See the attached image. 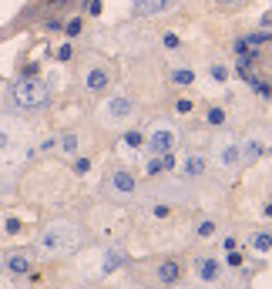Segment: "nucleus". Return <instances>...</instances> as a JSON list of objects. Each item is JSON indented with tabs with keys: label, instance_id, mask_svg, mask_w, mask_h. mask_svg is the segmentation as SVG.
<instances>
[{
	"label": "nucleus",
	"instance_id": "obj_1",
	"mask_svg": "<svg viewBox=\"0 0 272 289\" xmlns=\"http://www.w3.org/2000/svg\"><path fill=\"white\" fill-rule=\"evenodd\" d=\"M81 242H84L81 225H74V222H51L47 229L37 235V249L44 252V256H64V252L81 249Z\"/></svg>",
	"mask_w": 272,
	"mask_h": 289
},
{
	"label": "nucleus",
	"instance_id": "obj_2",
	"mask_svg": "<svg viewBox=\"0 0 272 289\" xmlns=\"http://www.w3.org/2000/svg\"><path fill=\"white\" fill-rule=\"evenodd\" d=\"M10 105L20 108V111H37V108L47 105V84L37 81L34 74H24L20 81H14L10 88Z\"/></svg>",
	"mask_w": 272,
	"mask_h": 289
},
{
	"label": "nucleus",
	"instance_id": "obj_3",
	"mask_svg": "<svg viewBox=\"0 0 272 289\" xmlns=\"http://www.w3.org/2000/svg\"><path fill=\"white\" fill-rule=\"evenodd\" d=\"M195 276H199V282H205V286H215L218 279H222V266H218V259L212 256H195Z\"/></svg>",
	"mask_w": 272,
	"mask_h": 289
},
{
	"label": "nucleus",
	"instance_id": "obj_4",
	"mask_svg": "<svg viewBox=\"0 0 272 289\" xmlns=\"http://www.w3.org/2000/svg\"><path fill=\"white\" fill-rule=\"evenodd\" d=\"M131 111H135V101H131L128 94H114V98H108V105H104V118L114 121V125L131 118Z\"/></svg>",
	"mask_w": 272,
	"mask_h": 289
},
{
	"label": "nucleus",
	"instance_id": "obj_5",
	"mask_svg": "<svg viewBox=\"0 0 272 289\" xmlns=\"http://www.w3.org/2000/svg\"><path fill=\"white\" fill-rule=\"evenodd\" d=\"M108 192H111L114 199H131V195L138 192V178L131 175V172H114L111 182H108Z\"/></svg>",
	"mask_w": 272,
	"mask_h": 289
},
{
	"label": "nucleus",
	"instance_id": "obj_6",
	"mask_svg": "<svg viewBox=\"0 0 272 289\" xmlns=\"http://www.w3.org/2000/svg\"><path fill=\"white\" fill-rule=\"evenodd\" d=\"M108 84H111V74H108V67L91 64V67H88V74H84V88H88L91 94H101Z\"/></svg>",
	"mask_w": 272,
	"mask_h": 289
},
{
	"label": "nucleus",
	"instance_id": "obj_7",
	"mask_svg": "<svg viewBox=\"0 0 272 289\" xmlns=\"http://www.w3.org/2000/svg\"><path fill=\"white\" fill-rule=\"evenodd\" d=\"M239 161H242V144L235 141V138L218 144V165H222V168H235Z\"/></svg>",
	"mask_w": 272,
	"mask_h": 289
},
{
	"label": "nucleus",
	"instance_id": "obj_8",
	"mask_svg": "<svg viewBox=\"0 0 272 289\" xmlns=\"http://www.w3.org/2000/svg\"><path fill=\"white\" fill-rule=\"evenodd\" d=\"M171 148H175V135H171L168 128L152 131V138H148V152L152 155H168Z\"/></svg>",
	"mask_w": 272,
	"mask_h": 289
},
{
	"label": "nucleus",
	"instance_id": "obj_9",
	"mask_svg": "<svg viewBox=\"0 0 272 289\" xmlns=\"http://www.w3.org/2000/svg\"><path fill=\"white\" fill-rule=\"evenodd\" d=\"M178 0H135V14L141 17H155V14H165V10H171Z\"/></svg>",
	"mask_w": 272,
	"mask_h": 289
},
{
	"label": "nucleus",
	"instance_id": "obj_10",
	"mask_svg": "<svg viewBox=\"0 0 272 289\" xmlns=\"http://www.w3.org/2000/svg\"><path fill=\"white\" fill-rule=\"evenodd\" d=\"M178 279H182V266H178V259H165V262L158 266V282L161 286H175Z\"/></svg>",
	"mask_w": 272,
	"mask_h": 289
},
{
	"label": "nucleus",
	"instance_id": "obj_11",
	"mask_svg": "<svg viewBox=\"0 0 272 289\" xmlns=\"http://www.w3.org/2000/svg\"><path fill=\"white\" fill-rule=\"evenodd\" d=\"M4 266H7L14 276H27L31 273V256H27V252H10V256L4 259Z\"/></svg>",
	"mask_w": 272,
	"mask_h": 289
},
{
	"label": "nucleus",
	"instance_id": "obj_12",
	"mask_svg": "<svg viewBox=\"0 0 272 289\" xmlns=\"http://www.w3.org/2000/svg\"><path fill=\"white\" fill-rule=\"evenodd\" d=\"M265 155V144L259 138H245L242 141V161H259Z\"/></svg>",
	"mask_w": 272,
	"mask_h": 289
},
{
	"label": "nucleus",
	"instance_id": "obj_13",
	"mask_svg": "<svg viewBox=\"0 0 272 289\" xmlns=\"http://www.w3.org/2000/svg\"><path fill=\"white\" fill-rule=\"evenodd\" d=\"M182 172H185V178H199L202 172H205V158H202V155H188L185 165H182Z\"/></svg>",
	"mask_w": 272,
	"mask_h": 289
},
{
	"label": "nucleus",
	"instance_id": "obj_14",
	"mask_svg": "<svg viewBox=\"0 0 272 289\" xmlns=\"http://www.w3.org/2000/svg\"><path fill=\"white\" fill-rule=\"evenodd\" d=\"M128 262V256H125V252H108V256H104V266H101V276H108V273H114V269H121V266Z\"/></svg>",
	"mask_w": 272,
	"mask_h": 289
},
{
	"label": "nucleus",
	"instance_id": "obj_15",
	"mask_svg": "<svg viewBox=\"0 0 272 289\" xmlns=\"http://www.w3.org/2000/svg\"><path fill=\"white\" fill-rule=\"evenodd\" d=\"M205 121L212 125V128H222V125H225V108H208V111H205Z\"/></svg>",
	"mask_w": 272,
	"mask_h": 289
},
{
	"label": "nucleus",
	"instance_id": "obj_16",
	"mask_svg": "<svg viewBox=\"0 0 272 289\" xmlns=\"http://www.w3.org/2000/svg\"><path fill=\"white\" fill-rule=\"evenodd\" d=\"M252 249L269 252V249H272V232H259V235H252Z\"/></svg>",
	"mask_w": 272,
	"mask_h": 289
},
{
	"label": "nucleus",
	"instance_id": "obj_17",
	"mask_svg": "<svg viewBox=\"0 0 272 289\" xmlns=\"http://www.w3.org/2000/svg\"><path fill=\"white\" fill-rule=\"evenodd\" d=\"M195 235H199V239H212V235H215V222H212V219L199 222L195 225Z\"/></svg>",
	"mask_w": 272,
	"mask_h": 289
},
{
	"label": "nucleus",
	"instance_id": "obj_18",
	"mask_svg": "<svg viewBox=\"0 0 272 289\" xmlns=\"http://www.w3.org/2000/svg\"><path fill=\"white\" fill-rule=\"evenodd\" d=\"M171 81H175V84H192L195 74L188 71V67H175V71H171Z\"/></svg>",
	"mask_w": 272,
	"mask_h": 289
},
{
	"label": "nucleus",
	"instance_id": "obj_19",
	"mask_svg": "<svg viewBox=\"0 0 272 289\" xmlns=\"http://www.w3.org/2000/svg\"><path fill=\"white\" fill-rule=\"evenodd\" d=\"M57 144H61V152H64V155H74V152H78V135H61V141H57Z\"/></svg>",
	"mask_w": 272,
	"mask_h": 289
},
{
	"label": "nucleus",
	"instance_id": "obj_20",
	"mask_svg": "<svg viewBox=\"0 0 272 289\" xmlns=\"http://www.w3.org/2000/svg\"><path fill=\"white\" fill-rule=\"evenodd\" d=\"M144 172H148V175H161V172H165L161 155H152V158H148V165H144Z\"/></svg>",
	"mask_w": 272,
	"mask_h": 289
},
{
	"label": "nucleus",
	"instance_id": "obj_21",
	"mask_svg": "<svg viewBox=\"0 0 272 289\" xmlns=\"http://www.w3.org/2000/svg\"><path fill=\"white\" fill-rule=\"evenodd\" d=\"M208 74H212V81H218V84L229 81V67H225V64H212V67H208Z\"/></svg>",
	"mask_w": 272,
	"mask_h": 289
},
{
	"label": "nucleus",
	"instance_id": "obj_22",
	"mask_svg": "<svg viewBox=\"0 0 272 289\" xmlns=\"http://www.w3.org/2000/svg\"><path fill=\"white\" fill-rule=\"evenodd\" d=\"M249 84H252V91H256L259 98H272V88H269V84H262V81H256V78L249 81Z\"/></svg>",
	"mask_w": 272,
	"mask_h": 289
},
{
	"label": "nucleus",
	"instance_id": "obj_23",
	"mask_svg": "<svg viewBox=\"0 0 272 289\" xmlns=\"http://www.w3.org/2000/svg\"><path fill=\"white\" fill-rule=\"evenodd\" d=\"M10 148H14V138L7 128H0V152H10Z\"/></svg>",
	"mask_w": 272,
	"mask_h": 289
},
{
	"label": "nucleus",
	"instance_id": "obj_24",
	"mask_svg": "<svg viewBox=\"0 0 272 289\" xmlns=\"http://www.w3.org/2000/svg\"><path fill=\"white\" fill-rule=\"evenodd\" d=\"M269 40V34H252V37H245V44L249 47H259V44H265Z\"/></svg>",
	"mask_w": 272,
	"mask_h": 289
},
{
	"label": "nucleus",
	"instance_id": "obj_25",
	"mask_svg": "<svg viewBox=\"0 0 272 289\" xmlns=\"http://www.w3.org/2000/svg\"><path fill=\"white\" fill-rule=\"evenodd\" d=\"M125 141H128V144H131V148H138V144H141V141H144V138H141V135H138V131H128V135H125Z\"/></svg>",
	"mask_w": 272,
	"mask_h": 289
},
{
	"label": "nucleus",
	"instance_id": "obj_26",
	"mask_svg": "<svg viewBox=\"0 0 272 289\" xmlns=\"http://www.w3.org/2000/svg\"><path fill=\"white\" fill-rule=\"evenodd\" d=\"M88 168H91V161H88V158H78V161H74V172H78V175H84Z\"/></svg>",
	"mask_w": 272,
	"mask_h": 289
},
{
	"label": "nucleus",
	"instance_id": "obj_27",
	"mask_svg": "<svg viewBox=\"0 0 272 289\" xmlns=\"http://www.w3.org/2000/svg\"><path fill=\"white\" fill-rule=\"evenodd\" d=\"M175 111L178 114H188V111H192V101H188V98H182V101L175 105Z\"/></svg>",
	"mask_w": 272,
	"mask_h": 289
},
{
	"label": "nucleus",
	"instance_id": "obj_28",
	"mask_svg": "<svg viewBox=\"0 0 272 289\" xmlns=\"http://www.w3.org/2000/svg\"><path fill=\"white\" fill-rule=\"evenodd\" d=\"M4 229H7V235H17V232H20V222H17V219H7Z\"/></svg>",
	"mask_w": 272,
	"mask_h": 289
},
{
	"label": "nucleus",
	"instance_id": "obj_29",
	"mask_svg": "<svg viewBox=\"0 0 272 289\" xmlns=\"http://www.w3.org/2000/svg\"><path fill=\"white\" fill-rule=\"evenodd\" d=\"M168 202H161V205H155V215H158V219H168Z\"/></svg>",
	"mask_w": 272,
	"mask_h": 289
},
{
	"label": "nucleus",
	"instance_id": "obj_30",
	"mask_svg": "<svg viewBox=\"0 0 272 289\" xmlns=\"http://www.w3.org/2000/svg\"><path fill=\"white\" fill-rule=\"evenodd\" d=\"M178 44H182V40H178V37H175V34H165V47H168V51H175V47H178Z\"/></svg>",
	"mask_w": 272,
	"mask_h": 289
},
{
	"label": "nucleus",
	"instance_id": "obj_31",
	"mask_svg": "<svg viewBox=\"0 0 272 289\" xmlns=\"http://www.w3.org/2000/svg\"><path fill=\"white\" fill-rule=\"evenodd\" d=\"M64 31H67V37H74V34H81V20H71V24H67Z\"/></svg>",
	"mask_w": 272,
	"mask_h": 289
},
{
	"label": "nucleus",
	"instance_id": "obj_32",
	"mask_svg": "<svg viewBox=\"0 0 272 289\" xmlns=\"http://www.w3.org/2000/svg\"><path fill=\"white\" fill-rule=\"evenodd\" d=\"M71 54H74V51H71V44H64V47L57 51V61H67V57H71Z\"/></svg>",
	"mask_w": 272,
	"mask_h": 289
},
{
	"label": "nucleus",
	"instance_id": "obj_33",
	"mask_svg": "<svg viewBox=\"0 0 272 289\" xmlns=\"http://www.w3.org/2000/svg\"><path fill=\"white\" fill-rule=\"evenodd\" d=\"M88 14H91V17L101 14V0H91V4H88Z\"/></svg>",
	"mask_w": 272,
	"mask_h": 289
},
{
	"label": "nucleus",
	"instance_id": "obj_34",
	"mask_svg": "<svg viewBox=\"0 0 272 289\" xmlns=\"http://www.w3.org/2000/svg\"><path fill=\"white\" fill-rule=\"evenodd\" d=\"M262 212H265V215L272 219V202H265V209H262Z\"/></svg>",
	"mask_w": 272,
	"mask_h": 289
},
{
	"label": "nucleus",
	"instance_id": "obj_35",
	"mask_svg": "<svg viewBox=\"0 0 272 289\" xmlns=\"http://www.w3.org/2000/svg\"><path fill=\"white\" fill-rule=\"evenodd\" d=\"M218 4H225V7H229V4H239V0H218Z\"/></svg>",
	"mask_w": 272,
	"mask_h": 289
},
{
	"label": "nucleus",
	"instance_id": "obj_36",
	"mask_svg": "<svg viewBox=\"0 0 272 289\" xmlns=\"http://www.w3.org/2000/svg\"><path fill=\"white\" fill-rule=\"evenodd\" d=\"M265 155H272V148H265Z\"/></svg>",
	"mask_w": 272,
	"mask_h": 289
}]
</instances>
